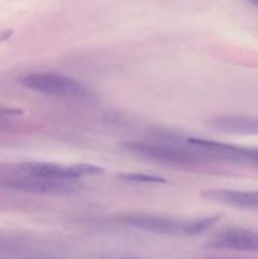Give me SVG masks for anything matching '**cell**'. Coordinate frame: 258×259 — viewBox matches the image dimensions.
Listing matches in <instances>:
<instances>
[{
    "mask_svg": "<svg viewBox=\"0 0 258 259\" xmlns=\"http://www.w3.org/2000/svg\"><path fill=\"white\" fill-rule=\"evenodd\" d=\"M14 171L19 174L28 175V176L37 177L50 181H68L75 182L76 180L88 176H99L104 174V168L94 164H65L55 163V162H42V161H24L7 163Z\"/></svg>",
    "mask_w": 258,
    "mask_h": 259,
    "instance_id": "obj_4",
    "label": "cell"
},
{
    "mask_svg": "<svg viewBox=\"0 0 258 259\" xmlns=\"http://www.w3.org/2000/svg\"><path fill=\"white\" fill-rule=\"evenodd\" d=\"M125 259H132V258H125Z\"/></svg>",
    "mask_w": 258,
    "mask_h": 259,
    "instance_id": "obj_13",
    "label": "cell"
},
{
    "mask_svg": "<svg viewBox=\"0 0 258 259\" xmlns=\"http://www.w3.org/2000/svg\"><path fill=\"white\" fill-rule=\"evenodd\" d=\"M248 3H250L252 5H254V7H258V0H247Z\"/></svg>",
    "mask_w": 258,
    "mask_h": 259,
    "instance_id": "obj_12",
    "label": "cell"
},
{
    "mask_svg": "<svg viewBox=\"0 0 258 259\" xmlns=\"http://www.w3.org/2000/svg\"><path fill=\"white\" fill-rule=\"evenodd\" d=\"M245 163H252L258 166V148H247Z\"/></svg>",
    "mask_w": 258,
    "mask_h": 259,
    "instance_id": "obj_11",
    "label": "cell"
},
{
    "mask_svg": "<svg viewBox=\"0 0 258 259\" xmlns=\"http://www.w3.org/2000/svg\"><path fill=\"white\" fill-rule=\"evenodd\" d=\"M123 148L141 158L174 166H195L214 159L206 151L191 146L186 141L180 143L171 141H133L124 143Z\"/></svg>",
    "mask_w": 258,
    "mask_h": 259,
    "instance_id": "obj_2",
    "label": "cell"
},
{
    "mask_svg": "<svg viewBox=\"0 0 258 259\" xmlns=\"http://www.w3.org/2000/svg\"><path fill=\"white\" fill-rule=\"evenodd\" d=\"M201 197L215 204L258 211V190L207 189L202 191Z\"/></svg>",
    "mask_w": 258,
    "mask_h": 259,
    "instance_id": "obj_7",
    "label": "cell"
},
{
    "mask_svg": "<svg viewBox=\"0 0 258 259\" xmlns=\"http://www.w3.org/2000/svg\"><path fill=\"white\" fill-rule=\"evenodd\" d=\"M0 181L4 186L32 194H68L76 189L75 182L50 181L19 174L7 163L0 164Z\"/></svg>",
    "mask_w": 258,
    "mask_h": 259,
    "instance_id": "obj_5",
    "label": "cell"
},
{
    "mask_svg": "<svg viewBox=\"0 0 258 259\" xmlns=\"http://www.w3.org/2000/svg\"><path fill=\"white\" fill-rule=\"evenodd\" d=\"M220 215L202 218H175L157 214H131L124 222L129 227L144 233L166 237H196L211 229Z\"/></svg>",
    "mask_w": 258,
    "mask_h": 259,
    "instance_id": "obj_1",
    "label": "cell"
},
{
    "mask_svg": "<svg viewBox=\"0 0 258 259\" xmlns=\"http://www.w3.org/2000/svg\"><path fill=\"white\" fill-rule=\"evenodd\" d=\"M209 126L223 133L258 136V116L218 115L210 119Z\"/></svg>",
    "mask_w": 258,
    "mask_h": 259,
    "instance_id": "obj_8",
    "label": "cell"
},
{
    "mask_svg": "<svg viewBox=\"0 0 258 259\" xmlns=\"http://www.w3.org/2000/svg\"><path fill=\"white\" fill-rule=\"evenodd\" d=\"M22 85L33 93L55 99L86 101L94 98L90 88L77 78L58 72H32L20 80Z\"/></svg>",
    "mask_w": 258,
    "mask_h": 259,
    "instance_id": "obj_3",
    "label": "cell"
},
{
    "mask_svg": "<svg viewBox=\"0 0 258 259\" xmlns=\"http://www.w3.org/2000/svg\"><path fill=\"white\" fill-rule=\"evenodd\" d=\"M120 179L128 182H136V184H163L166 182V180L162 177L146 174H123L120 175Z\"/></svg>",
    "mask_w": 258,
    "mask_h": 259,
    "instance_id": "obj_9",
    "label": "cell"
},
{
    "mask_svg": "<svg viewBox=\"0 0 258 259\" xmlns=\"http://www.w3.org/2000/svg\"><path fill=\"white\" fill-rule=\"evenodd\" d=\"M20 114H23L22 109L0 105V118H3V116H17L20 115Z\"/></svg>",
    "mask_w": 258,
    "mask_h": 259,
    "instance_id": "obj_10",
    "label": "cell"
},
{
    "mask_svg": "<svg viewBox=\"0 0 258 259\" xmlns=\"http://www.w3.org/2000/svg\"><path fill=\"white\" fill-rule=\"evenodd\" d=\"M211 249L258 253V230L230 227L217 233L207 242Z\"/></svg>",
    "mask_w": 258,
    "mask_h": 259,
    "instance_id": "obj_6",
    "label": "cell"
}]
</instances>
